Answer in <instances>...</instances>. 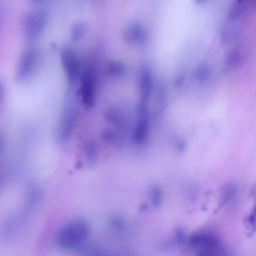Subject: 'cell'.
<instances>
[{
	"label": "cell",
	"mask_w": 256,
	"mask_h": 256,
	"mask_svg": "<svg viewBox=\"0 0 256 256\" xmlns=\"http://www.w3.org/2000/svg\"><path fill=\"white\" fill-rule=\"evenodd\" d=\"M89 229L83 221H72L66 224L57 237L58 245L64 250H71L78 247L88 236Z\"/></svg>",
	"instance_id": "cell-1"
}]
</instances>
